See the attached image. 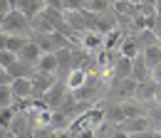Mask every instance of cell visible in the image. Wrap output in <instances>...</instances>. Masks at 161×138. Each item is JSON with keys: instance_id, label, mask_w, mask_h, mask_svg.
<instances>
[{"instance_id": "cell-1", "label": "cell", "mask_w": 161, "mask_h": 138, "mask_svg": "<svg viewBox=\"0 0 161 138\" xmlns=\"http://www.w3.org/2000/svg\"><path fill=\"white\" fill-rule=\"evenodd\" d=\"M30 30H32V27H30V20L25 18L20 10H10V13L5 15V22H3V30H0V32L27 37V32H30Z\"/></svg>"}, {"instance_id": "cell-2", "label": "cell", "mask_w": 161, "mask_h": 138, "mask_svg": "<svg viewBox=\"0 0 161 138\" xmlns=\"http://www.w3.org/2000/svg\"><path fill=\"white\" fill-rule=\"evenodd\" d=\"M69 99V91H67V86H64V81L57 79V84L42 96V104L50 109V111H60L62 106H64V101Z\"/></svg>"}, {"instance_id": "cell-3", "label": "cell", "mask_w": 161, "mask_h": 138, "mask_svg": "<svg viewBox=\"0 0 161 138\" xmlns=\"http://www.w3.org/2000/svg\"><path fill=\"white\" fill-rule=\"evenodd\" d=\"M114 128H119V131L129 133V136H139V133H149L154 128V123H151L149 116H139V118H126L124 123L114 126Z\"/></svg>"}, {"instance_id": "cell-4", "label": "cell", "mask_w": 161, "mask_h": 138, "mask_svg": "<svg viewBox=\"0 0 161 138\" xmlns=\"http://www.w3.org/2000/svg\"><path fill=\"white\" fill-rule=\"evenodd\" d=\"M80 47L87 52V54L102 52V49H104V35L97 32V30H87V32L80 35Z\"/></svg>"}, {"instance_id": "cell-5", "label": "cell", "mask_w": 161, "mask_h": 138, "mask_svg": "<svg viewBox=\"0 0 161 138\" xmlns=\"http://www.w3.org/2000/svg\"><path fill=\"white\" fill-rule=\"evenodd\" d=\"M112 10L117 13V18L126 20V22H134V20L139 18V5L136 3H131V0H114L112 3Z\"/></svg>"}, {"instance_id": "cell-6", "label": "cell", "mask_w": 161, "mask_h": 138, "mask_svg": "<svg viewBox=\"0 0 161 138\" xmlns=\"http://www.w3.org/2000/svg\"><path fill=\"white\" fill-rule=\"evenodd\" d=\"M62 81H64V86H67L69 94H77V91L84 89V84L89 81V72H87V69H72Z\"/></svg>"}, {"instance_id": "cell-7", "label": "cell", "mask_w": 161, "mask_h": 138, "mask_svg": "<svg viewBox=\"0 0 161 138\" xmlns=\"http://www.w3.org/2000/svg\"><path fill=\"white\" fill-rule=\"evenodd\" d=\"M57 84V77L55 74H42V72H35V77H32V91H35V96L42 99L52 86Z\"/></svg>"}, {"instance_id": "cell-8", "label": "cell", "mask_w": 161, "mask_h": 138, "mask_svg": "<svg viewBox=\"0 0 161 138\" xmlns=\"http://www.w3.org/2000/svg\"><path fill=\"white\" fill-rule=\"evenodd\" d=\"M10 91H13V99H15V101H27V99H32L35 96V91H32V79H13Z\"/></svg>"}, {"instance_id": "cell-9", "label": "cell", "mask_w": 161, "mask_h": 138, "mask_svg": "<svg viewBox=\"0 0 161 138\" xmlns=\"http://www.w3.org/2000/svg\"><path fill=\"white\" fill-rule=\"evenodd\" d=\"M18 10L32 22L37 15H42V13L47 10V5H45V0H20V3H18Z\"/></svg>"}, {"instance_id": "cell-10", "label": "cell", "mask_w": 161, "mask_h": 138, "mask_svg": "<svg viewBox=\"0 0 161 138\" xmlns=\"http://www.w3.org/2000/svg\"><path fill=\"white\" fill-rule=\"evenodd\" d=\"M37 72L42 74H55L57 77V72H60V62H57V52H45L37 62V67H35Z\"/></svg>"}, {"instance_id": "cell-11", "label": "cell", "mask_w": 161, "mask_h": 138, "mask_svg": "<svg viewBox=\"0 0 161 138\" xmlns=\"http://www.w3.org/2000/svg\"><path fill=\"white\" fill-rule=\"evenodd\" d=\"M45 54L40 49V44L35 42V39L30 37V42L25 44V49H22L20 54H18V59H22V62H27V64H32V67H37V62H40V57Z\"/></svg>"}, {"instance_id": "cell-12", "label": "cell", "mask_w": 161, "mask_h": 138, "mask_svg": "<svg viewBox=\"0 0 161 138\" xmlns=\"http://www.w3.org/2000/svg\"><path fill=\"white\" fill-rule=\"evenodd\" d=\"M8 72H10V77H13V79H32L37 69H35L32 64L22 62V59H15V62L8 67Z\"/></svg>"}, {"instance_id": "cell-13", "label": "cell", "mask_w": 161, "mask_h": 138, "mask_svg": "<svg viewBox=\"0 0 161 138\" xmlns=\"http://www.w3.org/2000/svg\"><path fill=\"white\" fill-rule=\"evenodd\" d=\"M119 54H121V57H126V59H136V57L141 54V47H139V42H136V37H134V35H129V37L121 39Z\"/></svg>"}, {"instance_id": "cell-14", "label": "cell", "mask_w": 161, "mask_h": 138, "mask_svg": "<svg viewBox=\"0 0 161 138\" xmlns=\"http://www.w3.org/2000/svg\"><path fill=\"white\" fill-rule=\"evenodd\" d=\"M82 10H84V13H92V15L99 18V15L112 13V0H84Z\"/></svg>"}, {"instance_id": "cell-15", "label": "cell", "mask_w": 161, "mask_h": 138, "mask_svg": "<svg viewBox=\"0 0 161 138\" xmlns=\"http://www.w3.org/2000/svg\"><path fill=\"white\" fill-rule=\"evenodd\" d=\"M131 79H134L136 84L149 81V79H151V69L146 67V62H144V57H141V54L134 59V64H131Z\"/></svg>"}, {"instance_id": "cell-16", "label": "cell", "mask_w": 161, "mask_h": 138, "mask_svg": "<svg viewBox=\"0 0 161 138\" xmlns=\"http://www.w3.org/2000/svg\"><path fill=\"white\" fill-rule=\"evenodd\" d=\"M159 96V84H154L151 79L149 81H141L139 86H136V99L141 101H151V99Z\"/></svg>"}, {"instance_id": "cell-17", "label": "cell", "mask_w": 161, "mask_h": 138, "mask_svg": "<svg viewBox=\"0 0 161 138\" xmlns=\"http://www.w3.org/2000/svg\"><path fill=\"white\" fill-rule=\"evenodd\" d=\"M27 42H30V37H22V35H8L5 49H8V52H13V54L18 57L22 49H25V44H27Z\"/></svg>"}, {"instance_id": "cell-18", "label": "cell", "mask_w": 161, "mask_h": 138, "mask_svg": "<svg viewBox=\"0 0 161 138\" xmlns=\"http://www.w3.org/2000/svg\"><path fill=\"white\" fill-rule=\"evenodd\" d=\"M141 57H144V62H146V67H149V69L159 67V64H161V47H159V44L146 47V49L141 52Z\"/></svg>"}, {"instance_id": "cell-19", "label": "cell", "mask_w": 161, "mask_h": 138, "mask_svg": "<svg viewBox=\"0 0 161 138\" xmlns=\"http://www.w3.org/2000/svg\"><path fill=\"white\" fill-rule=\"evenodd\" d=\"M121 114H124V121L126 118H139L144 116V109H141V104H136V101H121Z\"/></svg>"}, {"instance_id": "cell-20", "label": "cell", "mask_w": 161, "mask_h": 138, "mask_svg": "<svg viewBox=\"0 0 161 138\" xmlns=\"http://www.w3.org/2000/svg\"><path fill=\"white\" fill-rule=\"evenodd\" d=\"M15 118H18V111H15L13 106H10V109H0V128L10 131L13 123H15Z\"/></svg>"}, {"instance_id": "cell-21", "label": "cell", "mask_w": 161, "mask_h": 138, "mask_svg": "<svg viewBox=\"0 0 161 138\" xmlns=\"http://www.w3.org/2000/svg\"><path fill=\"white\" fill-rule=\"evenodd\" d=\"M13 104H15V99H13L10 86H0V109H10Z\"/></svg>"}, {"instance_id": "cell-22", "label": "cell", "mask_w": 161, "mask_h": 138, "mask_svg": "<svg viewBox=\"0 0 161 138\" xmlns=\"http://www.w3.org/2000/svg\"><path fill=\"white\" fill-rule=\"evenodd\" d=\"M72 138H97V128H80L72 133Z\"/></svg>"}, {"instance_id": "cell-23", "label": "cell", "mask_w": 161, "mask_h": 138, "mask_svg": "<svg viewBox=\"0 0 161 138\" xmlns=\"http://www.w3.org/2000/svg\"><path fill=\"white\" fill-rule=\"evenodd\" d=\"M10 84H13V77H10V72L0 67V86H10Z\"/></svg>"}, {"instance_id": "cell-24", "label": "cell", "mask_w": 161, "mask_h": 138, "mask_svg": "<svg viewBox=\"0 0 161 138\" xmlns=\"http://www.w3.org/2000/svg\"><path fill=\"white\" fill-rule=\"evenodd\" d=\"M151 81H154V84H159V86H161V64H159V67H154V69H151Z\"/></svg>"}, {"instance_id": "cell-25", "label": "cell", "mask_w": 161, "mask_h": 138, "mask_svg": "<svg viewBox=\"0 0 161 138\" xmlns=\"http://www.w3.org/2000/svg\"><path fill=\"white\" fill-rule=\"evenodd\" d=\"M45 5H47V10H60L62 13V0H45Z\"/></svg>"}, {"instance_id": "cell-26", "label": "cell", "mask_w": 161, "mask_h": 138, "mask_svg": "<svg viewBox=\"0 0 161 138\" xmlns=\"http://www.w3.org/2000/svg\"><path fill=\"white\" fill-rule=\"evenodd\" d=\"M10 10H13V8H10V3H8V0H0V15L5 18V15L10 13Z\"/></svg>"}, {"instance_id": "cell-27", "label": "cell", "mask_w": 161, "mask_h": 138, "mask_svg": "<svg viewBox=\"0 0 161 138\" xmlns=\"http://www.w3.org/2000/svg\"><path fill=\"white\" fill-rule=\"evenodd\" d=\"M109 138H131L129 133H124V131H119V128H114L112 133H109Z\"/></svg>"}, {"instance_id": "cell-28", "label": "cell", "mask_w": 161, "mask_h": 138, "mask_svg": "<svg viewBox=\"0 0 161 138\" xmlns=\"http://www.w3.org/2000/svg\"><path fill=\"white\" fill-rule=\"evenodd\" d=\"M131 138H156V133L149 131V133H139V136H131Z\"/></svg>"}, {"instance_id": "cell-29", "label": "cell", "mask_w": 161, "mask_h": 138, "mask_svg": "<svg viewBox=\"0 0 161 138\" xmlns=\"http://www.w3.org/2000/svg\"><path fill=\"white\" fill-rule=\"evenodd\" d=\"M5 42H8V35H5V32H0V49H5Z\"/></svg>"}, {"instance_id": "cell-30", "label": "cell", "mask_w": 161, "mask_h": 138, "mask_svg": "<svg viewBox=\"0 0 161 138\" xmlns=\"http://www.w3.org/2000/svg\"><path fill=\"white\" fill-rule=\"evenodd\" d=\"M156 18H161V0H156Z\"/></svg>"}, {"instance_id": "cell-31", "label": "cell", "mask_w": 161, "mask_h": 138, "mask_svg": "<svg viewBox=\"0 0 161 138\" xmlns=\"http://www.w3.org/2000/svg\"><path fill=\"white\" fill-rule=\"evenodd\" d=\"M8 3H10V8H13V10H18V3H20V0H8Z\"/></svg>"}, {"instance_id": "cell-32", "label": "cell", "mask_w": 161, "mask_h": 138, "mask_svg": "<svg viewBox=\"0 0 161 138\" xmlns=\"http://www.w3.org/2000/svg\"><path fill=\"white\" fill-rule=\"evenodd\" d=\"M159 47H161V39H159Z\"/></svg>"}, {"instance_id": "cell-33", "label": "cell", "mask_w": 161, "mask_h": 138, "mask_svg": "<svg viewBox=\"0 0 161 138\" xmlns=\"http://www.w3.org/2000/svg\"><path fill=\"white\" fill-rule=\"evenodd\" d=\"M0 138H3V136H0Z\"/></svg>"}]
</instances>
